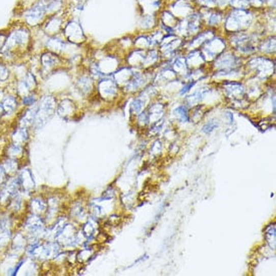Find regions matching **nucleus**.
<instances>
[{
    "label": "nucleus",
    "instance_id": "13",
    "mask_svg": "<svg viewBox=\"0 0 276 276\" xmlns=\"http://www.w3.org/2000/svg\"><path fill=\"white\" fill-rule=\"evenodd\" d=\"M7 34H8V29L0 31V50L2 49V47H3V45H4L5 41H6Z\"/></svg>",
    "mask_w": 276,
    "mask_h": 276
},
{
    "label": "nucleus",
    "instance_id": "9",
    "mask_svg": "<svg viewBox=\"0 0 276 276\" xmlns=\"http://www.w3.org/2000/svg\"><path fill=\"white\" fill-rule=\"evenodd\" d=\"M48 203H46L44 200L40 199L39 197L34 198L30 202V211L32 214H35L37 216L42 215L47 211Z\"/></svg>",
    "mask_w": 276,
    "mask_h": 276
},
{
    "label": "nucleus",
    "instance_id": "5",
    "mask_svg": "<svg viewBox=\"0 0 276 276\" xmlns=\"http://www.w3.org/2000/svg\"><path fill=\"white\" fill-rule=\"evenodd\" d=\"M62 33L66 39L73 44H80L86 41V35L82 32V29L75 20L66 21Z\"/></svg>",
    "mask_w": 276,
    "mask_h": 276
},
{
    "label": "nucleus",
    "instance_id": "12",
    "mask_svg": "<svg viewBox=\"0 0 276 276\" xmlns=\"http://www.w3.org/2000/svg\"><path fill=\"white\" fill-rule=\"evenodd\" d=\"M93 79L89 76V75H86V76H81L78 81H77V86H78V89L79 91H81L82 93H90L91 92V88H92V85H93Z\"/></svg>",
    "mask_w": 276,
    "mask_h": 276
},
{
    "label": "nucleus",
    "instance_id": "4",
    "mask_svg": "<svg viewBox=\"0 0 276 276\" xmlns=\"http://www.w3.org/2000/svg\"><path fill=\"white\" fill-rule=\"evenodd\" d=\"M65 23H66L65 17L62 16L60 12L58 14L48 16L38 30H40V32L43 33L46 36H54L63 32Z\"/></svg>",
    "mask_w": 276,
    "mask_h": 276
},
{
    "label": "nucleus",
    "instance_id": "14",
    "mask_svg": "<svg viewBox=\"0 0 276 276\" xmlns=\"http://www.w3.org/2000/svg\"><path fill=\"white\" fill-rule=\"evenodd\" d=\"M5 177H6V174H5V172L3 171V169H2V167L0 166V188H1V186H3L5 183Z\"/></svg>",
    "mask_w": 276,
    "mask_h": 276
},
{
    "label": "nucleus",
    "instance_id": "16",
    "mask_svg": "<svg viewBox=\"0 0 276 276\" xmlns=\"http://www.w3.org/2000/svg\"><path fill=\"white\" fill-rule=\"evenodd\" d=\"M0 85H1V84H0Z\"/></svg>",
    "mask_w": 276,
    "mask_h": 276
},
{
    "label": "nucleus",
    "instance_id": "8",
    "mask_svg": "<svg viewBox=\"0 0 276 276\" xmlns=\"http://www.w3.org/2000/svg\"><path fill=\"white\" fill-rule=\"evenodd\" d=\"M19 184H20V188H21V192H32L33 189L35 188V182L33 179V175L30 170H23L19 173V175L17 176Z\"/></svg>",
    "mask_w": 276,
    "mask_h": 276
},
{
    "label": "nucleus",
    "instance_id": "7",
    "mask_svg": "<svg viewBox=\"0 0 276 276\" xmlns=\"http://www.w3.org/2000/svg\"><path fill=\"white\" fill-rule=\"evenodd\" d=\"M0 104L3 107L4 117H5V116H10L16 113L18 105L20 104V100L15 94H9L2 98Z\"/></svg>",
    "mask_w": 276,
    "mask_h": 276
},
{
    "label": "nucleus",
    "instance_id": "6",
    "mask_svg": "<svg viewBox=\"0 0 276 276\" xmlns=\"http://www.w3.org/2000/svg\"><path fill=\"white\" fill-rule=\"evenodd\" d=\"M61 57L54 52L45 50L39 57V72L41 74L51 72L61 65Z\"/></svg>",
    "mask_w": 276,
    "mask_h": 276
},
{
    "label": "nucleus",
    "instance_id": "3",
    "mask_svg": "<svg viewBox=\"0 0 276 276\" xmlns=\"http://www.w3.org/2000/svg\"><path fill=\"white\" fill-rule=\"evenodd\" d=\"M57 101L51 96H45L38 100L35 123L33 127H42L54 114L57 109Z\"/></svg>",
    "mask_w": 276,
    "mask_h": 276
},
{
    "label": "nucleus",
    "instance_id": "10",
    "mask_svg": "<svg viewBox=\"0 0 276 276\" xmlns=\"http://www.w3.org/2000/svg\"><path fill=\"white\" fill-rule=\"evenodd\" d=\"M27 140H29L27 129L18 128L12 135V144L20 147H24L25 144L27 143Z\"/></svg>",
    "mask_w": 276,
    "mask_h": 276
},
{
    "label": "nucleus",
    "instance_id": "1",
    "mask_svg": "<svg viewBox=\"0 0 276 276\" xmlns=\"http://www.w3.org/2000/svg\"><path fill=\"white\" fill-rule=\"evenodd\" d=\"M34 45L33 30L18 20L8 27L6 41L0 50V60L7 65H15Z\"/></svg>",
    "mask_w": 276,
    "mask_h": 276
},
{
    "label": "nucleus",
    "instance_id": "15",
    "mask_svg": "<svg viewBox=\"0 0 276 276\" xmlns=\"http://www.w3.org/2000/svg\"><path fill=\"white\" fill-rule=\"evenodd\" d=\"M3 117H4V111H3L2 105L0 104V120H1Z\"/></svg>",
    "mask_w": 276,
    "mask_h": 276
},
{
    "label": "nucleus",
    "instance_id": "11",
    "mask_svg": "<svg viewBox=\"0 0 276 276\" xmlns=\"http://www.w3.org/2000/svg\"><path fill=\"white\" fill-rule=\"evenodd\" d=\"M12 71L9 69V65L0 60V84L10 80Z\"/></svg>",
    "mask_w": 276,
    "mask_h": 276
},
{
    "label": "nucleus",
    "instance_id": "2",
    "mask_svg": "<svg viewBox=\"0 0 276 276\" xmlns=\"http://www.w3.org/2000/svg\"><path fill=\"white\" fill-rule=\"evenodd\" d=\"M19 20L32 30L41 26L48 17L46 10V0H35L34 3L20 10Z\"/></svg>",
    "mask_w": 276,
    "mask_h": 276
}]
</instances>
